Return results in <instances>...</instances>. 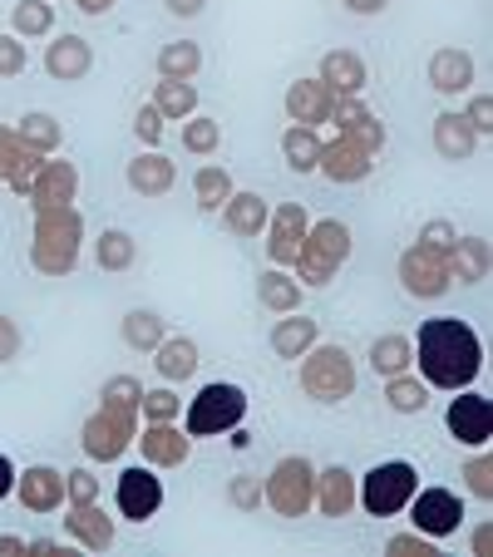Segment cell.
Instances as JSON below:
<instances>
[{
    "instance_id": "1",
    "label": "cell",
    "mask_w": 493,
    "mask_h": 557,
    "mask_svg": "<svg viewBox=\"0 0 493 557\" xmlns=\"http://www.w3.org/2000/svg\"><path fill=\"white\" fill-rule=\"evenodd\" d=\"M415 366L430 389H469L483 370V341L464 315H434L415 336Z\"/></svg>"
},
{
    "instance_id": "2",
    "label": "cell",
    "mask_w": 493,
    "mask_h": 557,
    "mask_svg": "<svg viewBox=\"0 0 493 557\" xmlns=\"http://www.w3.org/2000/svg\"><path fill=\"white\" fill-rule=\"evenodd\" d=\"M85 252V212L74 202L60 208H35V232H30V267L40 276H70Z\"/></svg>"
},
{
    "instance_id": "3",
    "label": "cell",
    "mask_w": 493,
    "mask_h": 557,
    "mask_svg": "<svg viewBox=\"0 0 493 557\" xmlns=\"http://www.w3.org/2000/svg\"><path fill=\"white\" fill-rule=\"evenodd\" d=\"M350 247H356V237H350V227L341 218L311 222L301 237V252H296V262H292V276L301 286H331L341 267L350 262Z\"/></svg>"
},
{
    "instance_id": "4",
    "label": "cell",
    "mask_w": 493,
    "mask_h": 557,
    "mask_svg": "<svg viewBox=\"0 0 493 557\" xmlns=\"http://www.w3.org/2000/svg\"><path fill=\"white\" fill-rule=\"evenodd\" d=\"M296 380H301V389L311 395V400L321 405H341L356 395V360H350L346 346H331V341H316L311 350L301 356V370H296Z\"/></svg>"
},
{
    "instance_id": "5",
    "label": "cell",
    "mask_w": 493,
    "mask_h": 557,
    "mask_svg": "<svg viewBox=\"0 0 493 557\" xmlns=\"http://www.w3.org/2000/svg\"><path fill=\"white\" fill-rule=\"evenodd\" d=\"M262 504L276 518H306L316 504V463L306 454H286L272 463V473L262 479Z\"/></svg>"
},
{
    "instance_id": "6",
    "label": "cell",
    "mask_w": 493,
    "mask_h": 557,
    "mask_svg": "<svg viewBox=\"0 0 493 557\" xmlns=\"http://www.w3.org/2000/svg\"><path fill=\"white\" fill-rule=\"evenodd\" d=\"M188 410V434L193 440H212V434H232L242 420H247V389L227 385V380H212L202 385L193 400H183Z\"/></svg>"
},
{
    "instance_id": "7",
    "label": "cell",
    "mask_w": 493,
    "mask_h": 557,
    "mask_svg": "<svg viewBox=\"0 0 493 557\" xmlns=\"http://www.w3.org/2000/svg\"><path fill=\"white\" fill-rule=\"evenodd\" d=\"M356 488H360L356 504L366 508L370 518H395L409 508V498L420 488V473H415L409 459H385V463H375L366 479H356Z\"/></svg>"
},
{
    "instance_id": "8",
    "label": "cell",
    "mask_w": 493,
    "mask_h": 557,
    "mask_svg": "<svg viewBox=\"0 0 493 557\" xmlns=\"http://www.w3.org/2000/svg\"><path fill=\"white\" fill-rule=\"evenodd\" d=\"M134 434H138V414L134 410L99 405V410L85 420V430H79V444H85L89 463H119L128 454V444H134Z\"/></svg>"
},
{
    "instance_id": "9",
    "label": "cell",
    "mask_w": 493,
    "mask_h": 557,
    "mask_svg": "<svg viewBox=\"0 0 493 557\" xmlns=\"http://www.w3.org/2000/svg\"><path fill=\"white\" fill-rule=\"evenodd\" d=\"M405 513H409V523H415V533L444 543V537H454L464 528V498L454 494V488H415Z\"/></svg>"
},
{
    "instance_id": "10",
    "label": "cell",
    "mask_w": 493,
    "mask_h": 557,
    "mask_svg": "<svg viewBox=\"0 0 493 557\" xmlns=\"http://www.w3.org/2000/svg\"><path fill=\"white\" fill-rule=\"evenodd\" d=\"M399 286H405V296H415V301H440L454 286L444 252H434V247H424V243L405 247V252H399Z\"/></svg>"
},
{
    "instance_id": "11",
    "label": "cell",
    "mask_w": 493,
    "mask_h": 557,
    "mask_svg": "<svg viewBox=\"0 0 493 557\" xmlns=\"http://www.w3.org/2000/svg\"><path fill=\"white\" fill-rule=\"evenodd\" d=\"M114 504H119V518L148 523V518H158V508H163V479H158L148 463H134V469L119 473Z\"/></svg>"
},
{
    "instance_id": "12",
    "label": "cell",
    "mask_w": 493,
    "mask_h": 557,
    "mask_svg": "<svg viewBox=\"0 0 493 557\" xmlns=\"http://www.w3.org/2000/svg\"><path fill=\"white\" fill-rule=\"evenodd\" d=\"M306 227H311V218H306L301 202H276L272 218H267V257H272V267H286L292 272L296 252H301V237Z\"/></svg>"
},
{
    "instance_id": "13",
    "label": "cell",
    "mask_w": 493,
    "mask_h": 557,
    "mask_svg": "<svg viewBox=\"0 0 493 557\" xmlns=\"http://www.w3.org/2000/svg\"><path fill=\"white\" fill-rule=\"evenodd\" d=\"M444 424H449V434L459 444L483 449V444L493 440V405L483 400V395H473V389H454L449 410H444Z\"/></svg>"
},
{
    "instance_id": "14",
    "label": "cell",
    "mask_w": 493,
    "mask_h": 557,
    "mask_svg": "<svg viewBox=\"0 0 493 557\" xmlns=\"http://www.w3.org/2000/svg\"><path fill=\"white\" fill-rule=\"evenodd\" d=\"M134 444L148 469H183L193 454V434L178 430V424H138Z\"/></svg>"
},
{
    "instance_id": "15",
    "label": "cell",
    "mask_w": 493,
    "mask_h": 557,
    "mask_svg": "<svg viewBox=\"0 0 493 557\" xmlns=\"http://www.w3.org/2000/svg\"><path fill=\"white\" fill-rule=\"evenodd\" d=\"M30 212L35 208H60V202H74L79 198V163H70V158L50 153L40 163V173L30 178Z\"/></svg>"
},
{
    "instance_id": "16",
    "label": "cell",
    "mask_w": 493,
    "mask_h": 557,
    "mask_svg": "<svg viewBox=\"0 0 493 557\" xmlns=\"http://www.w3.org/2000/svg\"><path fill=\"white\" fill-rule=\"evenodd\" d=\"M89 70H95V45H89L85 35L64 30L45 45V74H50V79H60V85H79V79H89Z\"/></svg>"
},
{
    "instance_id": "17",
    "label": "cell",
    "mask_w": 493,
    "mask_h": 557,
    "mask_svg": "<svg viewBox=\"0 0 493 557\" xmlns=\"http://www.w3.org/2000/svg\"><path fill=\"white\" fill-rule=\"evenodd\" d=\"M15 498L25 513H60L64 508V473L54 463H30L15 473Z\"/></svg>"
},
{
    "instance_id": "18",
    "label": "cell",
    "mask_w": 493,
    "mask_h": 557,
    "mask_svg": "<svg viewBox=\"0 0 493 557\" xmlns=\"http://www.w3.org/2000/svg\"><path fill=\"white\" fill-rule=\"evenodd\" d=\"M316 173L331 183H341V188H350V183H366L370 173H375V158L366 153V148H356L350 138H325L321 144V163H316Z\"/></svg>"
},
{
    "instance_id": "19",
    "label": "cell",
    "mask_w": 493,
    "mask_h": 557,
    "mask_svg": "<svg viewBox=\"0 0 493 557\" xmlns=\"http://www.w3.org/2000/svg\"><path fill=\"white\" fill-rule=\"evenodd\" d=\"M331 124H336L341 138H350L356 148H366L370 158L385 153V124H380V119L370 114L366 104H360V95L336 99V109H331Z\"/></svg>"
},
{
    "instance_id": "20",
    "label": "cell",
    "mask_w": 493,
    "mask_h": 557,
    "mask_svg": "<svg viewBox=\"0 0 493 557\" xmlns=\"http://www.w3.org/2000/svg\"><path fill=\"white\" fill-rule=\"evenodd\" d=\"M40 163H45V153H35V148L25 144L15 128L0 124V183H5L15 198H25V193H30V178L40 173Z\"/></svg>"
},
{
    "instance_id": "21",
    "label": "cell",
    "mask_w": 493,
    "mask_h": 557,
    "mask_svg": "<svg viewBox=\"0 0 493 557\" xmlns=\"http://www.w3.org/2000/svg\"><path fill=\"white\" fill-rule=\"evenodd\" d=\"M316 79H321V85L331 89L336 99H350V95H366L370 70H366V60H360L356 50H325Z\"/></svg>"
},
{
    "instance_id": "22",
    "label": "cell",
    "mask_w": 493,
    "mask_h": 557,
    "mask_svg": "<svg viewBox=\"0 0 493 557\" xmlns=\"http://www.w3.org/2000/svg\"><path fill=\"white\" fill-rule=\"evenodd\" d=\"M128 188L138 193V198H169L173 183H178V169H173L169 153H158V148H144L138 158H128Z\"/></svg>"
},
{
    "instance_id": "23",
    "label": "cell",
    "mask_w": 493,
    "mask_h": 557,
    "mask_svg": "<svg viewBox=\"0 0 493 557\" xmlns=\"http://www.w3.org/2000/svg\"><path fill=\"white\" fill-rule=\"evenodd\" d=\"M331 109H336V95H331L316 74H311V79L286 85V119H292V124L321 128V124H331Z\"/></svg>"
},
{
    "instance_id": "24",
    "label": "cell",
    "mask_w": 493,
    "mask_h": 557,
    "mask_svg": "<svg viewBox=\"0 0 493 557\" xmlns=\"http://www.w3.org/2000/svg\"><path fill=\"white\" fill-rule=\"evenodd\" d=\"M356 498H360V488H356V473H350L346 463L316 469V504L311 508H321L325 518H350L356 513Z\"/></svg>"
},
{
    "instance_id": "25",
    "label": "cell",
    "mask_w": 493,
    "mask_h": 557,
    "mask_svg": "<svg viewBox=\"0 0 493 557\" xmlns=\"http://www.w3.org/2000/svg\"><path fill=\"white\" fill-rule=\"evenodd\" d=\"M222 227L232 232V237H242V243H252V237H262L267 232V218H272V208H267L262 193H247V188H232V198L222 202Z\"/></svg>"
},
{
    "instance_id": "26",
    "label": "cell",
    "mask_w": 493,
    "mask_h": 557,
    "mask_svg": "<svg viewBox=\"0 0 493 557\" xmlns=\"http://www.w3.org/2000/svg\"><path fill=\"white\" fill-rule=\"evenodd\" d=\"M430 85L449 99L469 95L473 89V54L459 50V45H440V50L430 54Z\"/></svg>"
},
{
    "instance_id": "27",
    "label": "cell",
    "mask_w": 493,
    "mask_h": 557,
    "mask_svg": "<svg viewBox=\"0 0 493 557\" xmlns=\"http://www.w3.org/2000/svg\"><path fill=\"white\" fill-rule=\"evenodd\" d=\"M64 533H70V543L89 547V553H109V547H114V518L99 504H70Z\"/></svg>"
},
{
    "instance_id": "28",
    "label": "cell",
    "mask_w": 493,
    "mask_h": 557,
    "mask_svg": "<svg viewBox=\"0 0 493 557\" xmlns=\"http://www.w3.org/2000/svg\"><path fill=\"white\" fill-rule=\"evenodd\" d=\"M430 144H434V153H440L444 163H469L473 148H479V134L469 128V119H464L459 109H444V114L434 119V128H430Z\"/></svg>"
},
{
    "instance_id": "29",
    "label": "cell",
    "mask_w": 493,
    "mask_h": 557,
    "mask_svg": "<svg viewBox=\"0 0 493 557\" xmlns=\"http://www.w3.org/2000/svg\"><path fill=\"white\" fill-rule=\"evenodd\" d=\"M202 356H198V341L193 336H163L153 350V370L163 375V385H188L198 375Z\"/></svg>"
},
{
    "instance_id": "30",
    "label": "cell",
    "mask_w": 493,
    "mask_h": 557,
    "mask_svg": "<svg viewBox=\"0 0 493 557\" xmlns=\"http://www.w3.org/2000/svg\"><path fill=\"white\" fill-rule=\"evenodd\" d=\"M444 262H449V282L454 286H479L483 276H489V243L483 237H454L449 252H444Z\"/></svg>"
},
{
    "instance_id": "31",
    "label": "cell",
    "mask_w": 493,
    "mask_h": 557,
    "mask_svg": "<svg viewBox=\"0 0 493 557\" xmlns=\"http://www.w3.org/2000/svg\"><path fill=\"white\" fill-rule=\"evenodd\" d=\"M321 341V321L316 315H301V311H286L282 321L272 326V350L282 360H301L306 350Z\"/></svg>"
},
{
    "instance_id": "32",
    "label": "cell",
    "mask_w": 493,
    "mask_h": 557,
    "mask_svg": "<svg viewBox=\"0 0 493 557\" xmlns=\"http://www.w3.org/2000/svg\"><path fill=\"white\" fill-rule=\"evenodd\" d=\"M301 296H306V286L296 282L286 267H272V272H262V282H257V301H262L272 315L301 311Z\"/></svg>"
},
{
    "instance_id": "33",
    "label": "cell",
    "mask_w": 493,
    "mask_h": 557,
    "mask_svg": "<svg viewBox=\"0 0 493 557\" xmlns=\"http://www.w3.org/2000/svg\"><path fill=\"white\" fill-rule=\"evenodd\" d=\"M148 104L163 114V124H183L188 114H198V85L193 79H158Z\"/></svg>"
},
{
    "instance_id": "34",
    "label": "cell",
    "mask_w": 493,
    "mask_h": 557,
    "mask_svg": "<svg viewBox=\"0 0 493 557\" xmlns=\"http://www.w3.org/2000/svg\"><path fill=\"white\" fill-rule=\"evenodd\" d=\"M119 331H124V346L128 350H138V356H153L158 341L169 336V321H163L158 311H148V306H134V311L119 321Z\"/></svg>"
},
{
    "instance_id": "35",
    "label": "cell",
    "mask_w": 493,
    "mask_h": 557,
    "mask_svg": "<svg viewBox=\"0 0 493 557\" xmlns=\"http://www.w3.org/2000/svg\"><path fill=\"white\" fill-rule=\"evenodd\" d=\"M415 366V341L399 336V331H385V336L370 341V370H375L380 380L399 375V370Z\"/></svg>"
},
{
    "instance_id": "36",
    "label": "cell",
    "mask_w": 493,
    "mask_h": 557,
    "mask_svg": "<svg viewBox=\"0 0 493 557\" xmlns=\"http://www.w3.org/2000/svg\"><path fill=\"white\" fill-rule=\"evenodd\" d=\"M95 262H99V272H128V267L138 262L134 232H124V227H104V232L95 237Z\"/></svg>"
},
{
    "instance_id": "37",
    "label": "cell",
    "mask_w": 493,
    "mask_h": 557,
    "mask_svg": "<svg viewBox=\"0 0 493 557\" xmlns=\"http://www.w3.org/2000/svg\"><path fill=\"white\" fill-rule=\"evenodd\" d=\"M321 144H325V138L316 134V128L292 124V128L282 134V158H286V169H292V173H316V163H321Z\"/></svg>"
},
{
    "instance_id": "38",
    "label": "cell",
    "mask_w": 493,
    "mask_h": 557,
    "mask_svg": "<svg viewBox=\"0 0 493 557\" xmlns=\"http://www.w3.org/2000/svg\"><path fill=\"white\" fill-rule=\"evenodd\" d=\"M198 70H202V45L169 40L158 50V79H198Z\"/></svg>"
},
{
    "instance_id": "39",
    "label": "cell",
    "mask_w": 493,
    "mask_h": 557,
    "mask_svg": "<svg viewBox=\"0 0 493 557\" xmlns=\"http://www.w3.org/2000/svg\"><path fill=\"white\" fill-rule=\"evenodd\" d=\"M385 405H390L395 414H420L424 405H430V385H424L420 375L399 370V375L385 380Z\"/></svg>"
},
{
    "instance_id": "40",
    "label": "cell",
    "mask_w": 493,
    "mask_h": 557,
    "mask_svg": "<svg viewBox=\"0 0 493 557\" xmlns=\"http://www.w3.org/2000/svg\"><path fill=\"white\" fill-rule=\"evenodd\" d=\"M15 134L25 138V144L35 148V153H60V144H64V128H60V119L54 114H45V109H30V114L21 119V124H15Z\"/></svg>"
},
{
    "instance_id": "41",
    "label": "cell",
    "mask_w": 493,
    "mask_h": 557,
    "mask_svg": "<svg viewBox=\"0 0 493 557\" xmlns=\"http://www.w3.org/2000/svg\"><path fill=\"white\" fill-rule=\"evenodd\" d=\"M193 198H198L202 212H218L222 202L232 198V173L222 169V163H202V169L193 173Z\"/></svg>"
},
{
    "instance_id": "42",
    "label": "cell",
    "mask_w": 493,
    "mask_h": 557,
    "mask_svg": "<svg viewBox=\"0 0 493 557\" xmlns=\"http://www.w3.org/2000/svg\"><path fill=\"white\" fill-rule=\"evenodd\" d=\"M11 35H21V40L54 35V5L50 0H21V5L11 11Z\"/></svg>"
},
{
    "instance_id": "43",
    "label": "cell",
    "mask_w": 493,
    "mask_h": 557,
    "mask_svg": "<svg viewBox=\"0 0 493 557\" xmlns=\"http://www.w3.org/2000/svg\"><path fill=\"white\" fill-rule=\"evenodd\" d=\"M138 420L144 424H178L183 420V395L173 385L144 389V400H138Z\"/></svg>"
},
{
    "instance_id": "44",
    "label": "cell",
    "mask_w": 493,
    "mask_h": 557,
    "mask_svg": "<svg viewBox=\"0 0 493 557\" xmlns=\"http://www.w3.org/2000/svg\"><path fill=\"white\" fill-rule=\"evenodd\" d=\"M183 148L198 158H212L222 148V124L212 114H188L183 119Z\"/></svg>"
},
{
    "instance_id": "45",
    "label": "cell",
    "mask_w": 493,
    "mask_h": 557,
    "mask_svg": "<svg viewBox=\"0 0 493 557\" xmlns=\"http://www.w3.org/2000/svg\"><path fill=\"white\" fill-rule=\"evenodd\" d=\"M138 400H144V380L138 375H109L104 389H99V405H114V410L138 414Z\"/></svg>"
},
{
    "instance_id": "46",
    "label": "cell",
    "mask_w": 493,
    "mask_h": 557,
    "mask_svg": "<svg viewBox=\"0 0 493 557\" xmlns=\"http://www.w3.org/2000/svg\"><path fill=\"white\" fill-rule=\"evenodd\" d=\"M464 488H469L479 504H489V498H493V459L483 449L473 454L469 463H464Z\"/></svg>"
},
{
    "instance_id": "47",
    "label": "cell",
    "mask_w": 493,
    "mask_h": 557,
    "mask_svg": "<svg viewBox=\"0 0 493 557\" xmlns=\"http://www.w3.org/2000/svg\"><path fill=\"white\" fill-rule=\"evenodd\" d=\"M227 504L242 508V513H257L262 508V473H237L227 484Z\"/></svg>"
},
{
    "instance_id": "48",
    "label": "cell",
    "mask_w": 493,
    "mask_h": 557,
    "mask_svg": "<svg viewBox=\"0 0 493 557\" xmlns=\"http://www.w3.org/2000/svg\"><path fill=\"white\" fill-rule=\"evenodd\" d=\"M70 504H99L95 469H70V473H64V508H70Z\"/></svg>"
},
{
    "instance_id": "49",
    "label": "cell",
    "mask_w": 493,
    "mask_h": 557,
    "mask_svg": "<svg viewBox=\"0 0 493 557\" xmlns=\"http://www.w3.org/2000/svg\"><path fill=\"white\" fill-rule=\"evenodd\" d=\"M15 74H25V40L0 30V79H15Z\"/></svg>"
},
{
    "instance_id": "50",
    "label": "cell",
    "mask_w": 493,
    "mask_h": 557,
    "mask_svg": "<svg viewBox=\"0 0 493 557\" xmlns=\"http://www.w3.org/2000/svg\"><path fill=\"white\" fill-rule=\"evenodd\" d=\"M385 553L390 557H409V553L415 557H440V547H434V537H424V533H395L385 543Z\"/></svg>"
},
{
    "instance_id": "51",
    "label": "cell",
    "mask_w": 493,
    "mask_h": 557,
    "mask_svg": "<svg viewBox=\"0 0 493 557\" xmlns=\"http://www.w3.org/2000/svg\"><path fill=\"white\" fill-rule=\"evenodd\" d=\"M134 134H138V144H144V148H158V144H163V114H158L153 104H138Z\"/></svg>"
},
{
    "instance_id": "52",
    "label": "cell",
    "mask_w": 493,
    "mask_h": 557,
    "mask_svg": "<svg viewBox=\"0 0 493 557\" xmlns=\"http://www.w3.org/2000/svg\"><path fill=\"white\" fill-rule=\"evenodd\" d=\"M454 237H459V227H454V222H444V218H430V222L420 227V243L434 247V252H449Z\"/></svg>"
},
{
    "instance_id": "53",
    "label": "cell",
    "mask_w": 493,
    "mask_h": 557,
    "mask_svg": "<svg viewBox=\"0 0 493 557\" xmlns=\"http://www.w3.org/2000/svg\"><path fill=\"white\" fill-rule=\"evenodd\" d=\"M459 114L469 119L473 134L489 138V128H493V99H489V95H473V99H469V109H459Z\"/></svg>"
},
{
    "instance_id": "54",
    "label": "cell",
    "mask_w": 493,
    "mask_h": 557,
    "mask_svg": "<svg viewBox=\"0 0 493 557\" xmlns=\"http://www.w3.org/2000/svg\"><path fill=\"white\" fill-rule=\"evenodd\" d=\"M21 346H25L21 326H15L11 315L0 311V366H11V360H15V356H21Z\"/></svg>"
},
{
    "instance_id": "55",
    "label": "cell",
    "mask_w": 493,
    "mask_h": 557,
    "mask_svg": "<svg viewBox=\"0 0 493 557\" xmlns=\"http://www.w3.org/2000/svg\"><path fill=\"white\" fill-rule=\"evenodd\" d=\"M74 553V543L64 547V543H54V537H30V553L25 557H70Z\"/></svg>"
},
{
    "instance_id": "56",
    "label": "cell",
    "mask_w": 493,
    "mask_h": 557,
    "mask_svg": "<svg viewBox=\"0 0 493 557\" xmlns=\"http://www.w3.org/2000/svg\"><path fill=\"white\" fill-rule=\"evenodd\" d=\"M163 11L178 15V21H193V15L208 11V0H163Z\"/></svg>"
},
{
    "instance_id": "57",
    "label": "cell",
    "mask_w": 493,
    "mask_h": 557,
    "mask_svg": "<svg viewBox=\"0 0 493 557\" xmlns=\"http://www.w3.org/2000/svg\"><path fill=\"white\" fill-rule=\"evenodd\" d=\"M15 473H21V469H15V463L5 459V454H0V498H11V494H15Z\"/></svg>"
},
{
    "instance_id": "58",
    "label": "cell",
    "mask_w": 493,
    "mask_h": 557,
    "mask_svg": "<svg viewBox=\"0 0 493 557\" xmlns=\"http://www.w3.org/2000/svg\"><path fill=\"white\" fill-rule=\"evenodd\" d=\"M341 5H346L350 15H380L390 5V0H341Z\"/></svg>"
},
{
    "instance_id": "59",
    "label": "cell",
    "mask_w": 493,
    "mask_h": 557,
    "mask_svg": "<svg viewBox=\"0 0 493 557\" xmlns=\"http://www.w3.org/2000/svg\"><path fill=\"white\" fill-rule=\"evenodd\" d=\"M15 553H30V543H25V537H15V533H0V557H15Z\"/></svg>"
},
{
    "instance_id": "60",
    "label": "cell",
    "mask_w": 493,
    "mask_h": 557,
    "mask_svg": "<svg viewBox=\"0 0 493 557\" xmlns=\"http://www.w3.org/2000/svg\"><path fill=\"white\" fill-rule=\"evenodd\" d=\"M74 5H79L85 15H109V11L119 5V0H74Z\"/></svg>"
},
{
    "instance_id": "61",
    "label": "cell",
    "mask_w": 493,
    "mask_h": 557,
    "mask_svg": "<svg viewBox=\"0 0 493 557\" xmlns=\"http://www.w3.org/2000/svg\"><path fill=\"white\" fill-rule=\"evenodd\" d=\"M469 547H473V557H489V523H479V528H473Z\"/></svg>"
}]
</instances>
